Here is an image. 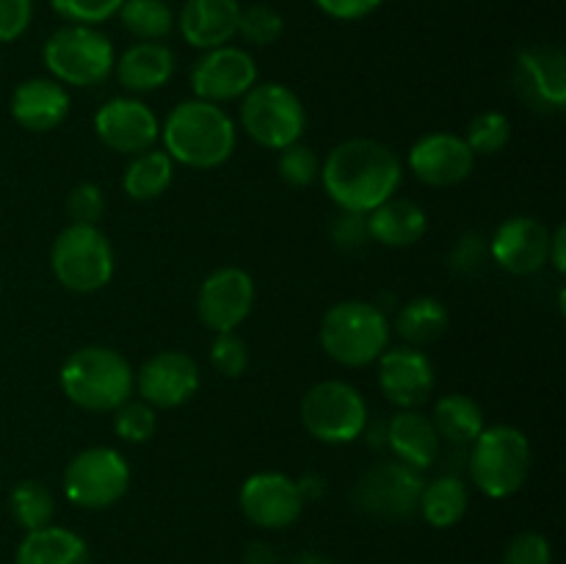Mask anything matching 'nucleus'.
<instances>
[{
	"label": "nucleus",
	"mask_w": 566,
	"mask_h": 564,
	"mask_svg": "<svg viewBox=\"0 0 566 564\" xmlns=\"http://www.w3.org/2000/svg\"><path fill=\"white\" fill-rule=\"evenodd\" d=\"M276 171L282 180L293 188H310L321 177V158L313 147L296 142L291 147L280 149L276 158Z\"/></svg>",
	"instance_id": "c9c22d12"
},
{
	"label": "nucleus",
	"mask_w": 566,
	"mask_h": 564,
	"mask_svg": "<svg viewBox=\"0 0 566 564\" xmlns=\"http://www.w3.org/2000/svg\"><path fill=\"white\" fill-rule=\"evenodd\" d=\"M122 0H50V9L70 25H103L119 14Z\"/></svg>",
	"instance_id": "4c0bfd02"
},
{
	"label": "nucleus",
	"mask_w": 566,
	"mask_h": 564,
	"mask_svg": "<svg viewBox=\"0 0 566 564\" xmlns=\"http://www.w3.org/2000/svg\"><path fill=\"white\" fill-rule=\"evenodd\" d=\"M365 216H368L370 241L390 249L415 247L426 236V230H429L426 210L418 202L403 197H390Z\"/></svg>",
	"instance_id": "393cba45"
},
{
	"label": "nucleus",
	"mask_w": 566,
	"mask_h": 564,
	"mask_svg": "<svg viewBox=\"0 0 566 564\" xmlns=\"http://www.w3.org/2000/svg\"><path fill=\"white\" fill-rule=\"evenodd\" d=\"M429 418L440 440L451 442V446H470L484 431V409L464 393H448V396L437 398L434 412Z\"/></svg>",
	"instance_id": "bb28decb"
},
{
	"label": "nucleus",
	"mask_w": 566,
	"mask_h": 564,
	"mask_svg": "<svg viewBox=\"0 0 566 564\" xmlns=\"http://www.w3.org/2000/svg\"><path fill=\"white\" fill-rule=\"evenodd\" d=\"M470 506V492L459 476L446 473L437 476V479L423 481V490H420L418 512L423 514V520L434 529H451L459 520L468 514Z\"/></svg>",
	"instance_id": "cd10ccee"
},
{
	"label": "nucleus",
	"mask_w": 566,
	"mask_h": 564,
	"mask_svg": "<svg viewBox=\"0 0 566 564\" xmlns=\"http://www.w3.org/2000/svg\"><path fill=\"white\" fill-rule=\"evenodd\" d=\"M50 269L66 291H103L116 269L114 247L97 224H70L50 247Z\"/></svg>",
	"instance_id": "0eeeda50"
},
{
	"label": "nucleus",
	"mask_w": 566,
	"mask_h": 564,
	"mask_svg": "<svg viewBox=\"0 0 566 564\" xmlns=\"http://www.w3.org/2000/svg\"><path fill=\"white\" fill-rule=\"evenodd\" d=\"M241 100V127L254 144L280 153L302 142L307 111L291 86L276 81L254 83Z\"/></svg>",
	"instance_id": "6e6552de"
},
{
	"label": "nucleus",
	"mask_w": 566,
	"mask_h": 564,
	"mask_svg": "<svg viewBox=\"0 0 566 564\" xmlns=\"http://www.w3.org/2000/svg\"><path fill=\"white\" fill-rule=\"evenodd\" d=\"M158 429V415L147 401H133L127 398L125 404L114 409V431L119 440L130 442V446H142Z\"/></svg>",
	"instance_id": "72a5a7b5"
},
{
	"label": "nucleus",
	"mask_w": 566,
	"mask_h": 564,
	"mask_svg": "<svg viewBox=\"0 0 566 564\" xmlns=\"http://www.w3.org/2000/svg\"><path fill=\"white\" fill-rule=\"evenodd\" d=\"M116 17L138 42H160V39L169 36L177 20L166 0H122Z\"/></svg>",
	"instance_id": "2f4dec72"
},
{
	"label": "nucleus",
	"mask_w": 566,
	"mask_h": 564,
	"mask_svg": "<svg viewBox=\"0 0 566 564\" xmlns=\"http://www.w3.org/2000/svg\"><path fill=\"white\" fill-rule=\"evenodd\" d=\"M434 363L423 348L387 346L379 357V390L392 407L418 409L434 393Z\"/></svg>",
	"instance_id": "a211bd4d"
},
{
	"label": "nucleus",
	"mask_w": 566,
	"mask_h": 564,
	"mask_svg": "<svg viewBox=\"0 0 566 564\" xmlns=\"http://www.w3.org/2000/svg\"><path fill=\"white\" fill-rule=\"evenodd\" d=\"M241 3L238 0H186L177 14V28L186 44L213 50L235 39Z\"/></svg>",
	"instance_id": "412c9836"
},
{
	"label": "nucleus",
	"mask_w": 566,
	"mask_h": 564,
	"mask_svg": "<svg viewBox=\"0 0 566 564\" xmlns=\"http://www.w3.org/2000/svg\"><path fill=\"white\" fill-rule=\"evenodd\" d=\"M514 88L539 114L566 108V53L556 44H531L514 61Z\"/></svg>",
	"instance_id": "ddd939ff"
},
{
	"label": "nucleus",
	"mask_w": 566,
	"mask_h": 564,
	"mask_svg": "<svg viewBox=\"0 0 566 564\" xmlns=\"http://www.w3.org/2000/svg\"><path fill=\"white\" fill-rule=\"evenodd\" d=\"M175 53L164 42H136L116 55L114 75L125 92L149 94L164 88L175 75Z\"/></svg>",
	"instance_id": "5701e85b"
},
{
	"label": "nucleus",
	"mask_w": 566,
	"mask_h": 564,
	"mask_svg": "<svg viewBox=\"0 0 566 564\" xmlns=\"http://www.w3.org/2000/svg\"><path fill=\"white\" fill-rule=\"evenodd\" d=\"M70 114V94L53 77H28L11 94V116L31 133L55 130Z\"/></svg>",
	"instance_id": "4be33fe9"
},
{
	"label": "nucleus",
	"mask_w": 566,
	"mask_h": 564,
	"mask_svg": "<svg viewBox=\"0 0 566 564\" xmlns=\"http://www.w3.org/2000/svg\"><path fill=\"white\" fill-rule=\"evenodd\" d=\"M302 426L326 446H346L363 437L368 404L363 393L343 379H324L302 396Z\"/></svg>",
	"instance_id": "1a4fd4ad"
},
{
	"label": "nucleus",
	"mask_w": 566,
	"mask_h": 564,
	"mask_svg": "<svg viewBox=\"0 0 566 564\" xmlns=\"http://www.w3.org/2000/svg\"><path fill=\"white\" fill-rule=\"evenodd\" d=\"M285 31V20L280 11L269 3H254L249 9H241V20H238V33L247 39L254 48H269Z\"/></svg>",
	"instance_id": "f704fd0d"
},
{
	"label": "nucleus",
	"mask_w": 566,
	"mask_h": 564,
	"mask_svg": "<svg viewBox=\"0 0 566 564\" xmlns=\"http://www.w3.org/2000/svg\"><path fill=\"white\" fill-rule=\"evenodd\" d=\"M407 164L423 186L453 188L468 180L475 166V155L462 136L437 130L426 133L412 144Z\"/></svg>",
	"instance_id": "6ab92c4d"
},
{
	"label": "nucleus",
	"mask_w": 566,
	"mask_h": 564,
	"mask_svg": "<svg viewBox=\"0 0 566 564\" xmlns=\"http://www.w3.org/2000/svg\"><path fill=\"white\" fill-rule=\"evenodd\" d=\"M44 66L61 86L88 88L114 72L116 50L103 31L92 25H61L42 48Z\"/></svg>",
	"instance_id": "423d86ee"
},
{
	"label": "nucleus",
	"mask_w": 566,
	"mask_h": 564,
	"mask_svg": "<svg viewBox=\"0 0 566 564\" xmlns=\"http://www.w3.org/2000/svg\"><path fill=\"white\" fill-rule=\"evenodd\" d=\"M423 473L398 459H385L365 470L352 492L354 506L374 520H407L418 512Z\"/></svg>",
	"instance_id": "9b49d317"
},
{
	"label": "nucleus",
	"mask_w": 566,
	"mask_h": 564,
	"mask_svg": "<svg viewBox=\"0 0 566 564\" xmlns=\"http://www.w3.org/2000/svg\"><path fill=\"white\" fill-rule=\"evenodd\" d=\"M94 133L108 149L133 158L160 142V122L138 97H114L94 114Z\"/></svg>",
	"instance_id": "f3484780"
},
{
	"label": "nucleus",
	"mask_w": 566,
	"mask_h": 564,
	"mask_svg": "<svg viewBox=\"0 0 566 564\" xmlns=\"http://www.w3.org/2000/svg\"><path fill=\"white\" fill-rule=\"evenodd\" d=\"M59 385L86 412H114L136 390V370L111 346H83L64 359Z\"/></svg>",
	"instance_id": "7ed1b4c3"
},
{
	"label": "nucleus",
	"mask_w": 566,
	"mask_h": 564,
	"mask_svg": "<svg viewBox=\"0 0 566 564\" xmlns=\"http://www.w3.org/2000/svg\"><path fill=\"white\" fill-rule=\"evenodd\" d=\"M321 348L346 368H365L376 363L390 346V318L385 310L363 299L332 304L321 318Z\"/></svg>",
	"instance_id": "39448f33"
},
{
	"label": "nucleus",
	"mask_w": 566,
	"mask_h": 564,
	"mask_svg": "<svg viewBox=\"0 0 566 564\" xmlns=\"http://www.w3.org/2000/svg\"><path fill=\"white\" fill-rule=\"evenodd\" d=\"M326 17L332 20H343V22H354V20H365L374 11H379L385 6V0H313Z\"/></svg>",
	"instance_id": "c03bdc74"
},
{
	"label": "nucleus",
	"mask_w": 566,
	"mask_h": 564,
	"mask_svg": "<svg viewBox=\"0 0 566 564\" xmlns=\"http://www.w3.org/2000/svg\"><path fill=\"white\" fill-rule=\"evenodd\" d=\"M332 241H335L337 249H343V252H359V249L368 247V216L340 210V216L332 221Z\"/></svg>",
	"instance_id": "a19ab883"
},
{
	"label": "nucleus",
	"mask_w": 566,
	"mask_h": 564,
	"mask_svg": "<svg viewBox=\"0 0 566 564\" xmlns=\"http://www.w3.org/2000/svg\"><path fill=\"white\" fill-rule=\"evenodd\" d=\"M9 509L11 518L22 531H39L44 525H53L55 495L44 481L22 479L11 490Z\"/></svg>",
	"instance_id": "7c9ffc66"
},
{
	"label": "nucleus",
	"mask_w": 566,
	"mask_h": 564,
	"mask_svg": "<svg viewBox=\"0 0 566 564\" xmlns=\"http://www.w3.org/2000/svg\"><path fill=\"white\" fill-rule=\"evenodd\" d=\"M171 180H175V160L164 149L153 147L147 153L133 155L122 177V188L136 202H153L171 186Z\"/></svg>",
	"instance_id": "c756f323"
},
{
	"label": "nucleus",
	"mask_w": 566,
	"mask_h": 564,
	"mask_svg": "<svg viewBox=\"0 0 566 564\" xmlns=\"http://www.w3.org/2000/svg\"><path fill=\"white\" fill-rule=\"evenodd\" d=\"M130 490V464L116 448L92 446L66 462L64 495L81 509H108Z\"/></svg>",
	"instance_id": "9d476101"
},
{
	"label": "nucleus",
	"mask_w": 566,
	"mask_h": 564,
	"mask_svg": "<svg viewBox=\"0 0 566 564\" xmlns=\"http://www.w3.org/2000/svg\"><path fill=\"white\" fill-rule=\"evenodd\" d=\"M243 564H280V556H276V551L269 542L254 540L243 551Z\"/></svg>",
	"instance_id": "49530a36"
},
{
	"label": "nucleus",
	"mask_w": 566,
	"mask_h": 564,
	"mask_svg": "<svg viewBox=\"0 0 566 564\" xmlns=\"http://www.w3.org/2000/svg\"><path fill=\"white\" fill-rule=\"evenodd\" d=\"M448 324H451L448 307L434 296L409 299V302L398 310L396 318L398 335L407 341V346L415 348H426L431 346V343L440 341L448 332Z\"/></svg>",
	"instance_id": "c85d7f7f"
},
{
	"label": "nucleus",
	"mask_w": 566,
	"mask_h": 564,
	"mask_svg": "<svg viewBox=\"0 0 566 564\" xmlns=\"http://www.w3.org/2000/svg\"><path fill=\"white\" fill-rule=\"evenodd\" d=\"M287 564H337V562H335V558L324 556V553L304 551V553H296V556H293Z\"/></svg>",
	"instance_id": "de8ad7c7"
},
{
	"label": "nucleus",
	"mask_w": 566,
	"mask_h": 564,
	"mask_svg": "<svg viewBox=\"0 0 566 564\" xmlns=\"http://www.w3.org/2000/svg\"><path fill=\"white\" fill-rule=\"evenodd\" d=\"M486 258H490V243L484 241V236L468 232L451 249V269L459 271V274H475V271L484 269Z\"/></svg>",
	"instance_id": "79ce46f5"
},
{
	"label": "nucleus",
	"mask_w": 566,
	"mask_h": 564,
	"mask_svg": "<svg viewBox=\"0 0 566 564\" xmlns=\"http://www.w3.org/2000/svg\"><path fill=\"white\" fill-rule=\"evenodd\" d=\"M160 144L175 164L216 169L232 158L238 130L232 116L208 100H182L160 122Z\"/></svg>",
	"instance_id": "f03ea898"
},
{
	"label": "nucleus",
	"mask_w": 566,
	"mask_h": 564,
	"mask_svg": "<svg viewBox=\"0 0 566 564\" xmlns=\"http://www.w3.org/2000/svg\"><path fill=\"white\" fill-rule=\"evenodd\" d=\"M547 263L558 271V274H566V227L558 224L556 230L551 232V252H547Z\"/></svg>",
	"instance_id": "a18cd8bd"
},
{
	"label": "nucleus",
	"mask_w": 566,
	"mask_h": 564,
	"mask_svg": "<svg viewBox=\"0 0 566 564\" xmlns=\"http://www.w3.org/2000/svg\"><path fill=\"white\" fill-rule=\"evenodd\" d=\"M254 307V280L247 269L224 265L205 276L197 293V315L213 335L235 332Z\"/></svg>",
	"instance_id": "2eb2a0df"
},
{
	"label": "nucleus",
	"mask_w": 566,
	"mask_h": 564,
	"mask_svg": "<svg viewBox=\"0 0 566 564\" xmlns=\"http://www.w3.org/2000/svg\"><path fill=\"white\" fill-rule=\"evenodd\" d=\"M33 0H0V44L17 42L31 28Z\"/></svg>",
	"instance_id": "37998d69"
},
{
	"label": "nucleus",
	"mask_w": 566,
	"mask_h": 564,
	"mask_svg": "<svg viewBox=\"0 0 566 564\" xmlns=\"http://www.w3.org/2000/svg\"><path fill=\"white\" fill-rule=\"evenodd\" d=\"M468 147L473 149V155H497L509 147L512 142V122L501 111H481L479 116H473L468 125V136H464Z\"/></svg>",
	"instance_id": "473e14b6"
},
{
	"label": "nucleus",
	"mask_w": 566,
	"mask_h": 564,
	"mask_svg": "<svg viewBox=\"0 0 566 564\" xmlns=\"http://www.w3.org/2000/svg\"><path fill=\"white\" fill-rule=\"evenodd\" d=\"M468 448L470 479L486 498L503 501L523 490L534 462L531 440L523 429L509 424L484 426Z\"/></svg>",
	"instance_id": "20e7f679"
},
{
	"label": "nucleus",
	"mask_w": 566,
	"mask_h": 564,
	"mask_svg": "<svg viewBox=\"0 0 566 564\" xmlns=\"http://www.w3.org/2000/svg\"><path fill=\"white\" fill-rule=\"evenodd\" d=\"M318 180L340 210L370 213L396 197L403 180V166L396 149L379 138H346L329 149L321 164Z\"/></svg>",
	"instance_id": "f257e3e1"
},
{
	"label": "nucleus",
	"mask_w": 566,
	"mask_h": 564,
	"mask_svg": "<svg viewBox=\"0 0 566 564\" xmlns=\"http://www.w3.org/2000/svg\"><path fill=\"white\" fill-rule=\"evenodd\" d=\"M387 446L398 462L423 473L440 457L442 440L429 415L420 409H398L387 424Z\"/></svg>",
	"instance_id": "b1692460"
},
{
	"label": "nucleus",
	"mask_w": 566,
	"mask_h": 564,
	"mask_svg": "<svg viewBox=\"0 0 566 564\" xmlns=\"http://www.w3.org/2000/svg\"><path fill=\"white\" fill-rule=\"evenodd\" d=\"M551 230L536 216H512L490 238V260L514 276H531L547 265Z\"/></svg>",
	"instance_id": "aec40b11"
},
{
	"label": "nucleus",
	"mask_w": 566,
	"mask_h": 564,
	"mask_svg": "<svg viewBox=\"0 0 566 564\" xmlns=\"http://www.w3.org/2000/svg\"><path fill=\"white\" fill-rule=\"evenodd\" d=\"M72 224H99L105 213V194L97 182H77L66 197Z\"/></svg>",
	"instance_id": "ea45409f"
},
{
	"label": "nucleus",
	"mask_w": 566,
	"mask_h": 564,
	"mask_svg": "<svg viewBox=\"0 0 566 564\" xmlns=\"http://www.w3.org/2000/svg\"><path fill=\"white\" fill-rule=\"evenodd\" d=\"M14 564H92L86 540L64 525L25 531Z\"/></svg>",
	"instance_id": "a878e982"
},
{
	"label": "nucleus",
	"mask_w": 566,
	"mask_h": 564,
	"mask_svg": "<svg viewBox=\"0 0 566 564\" xmlns=\"http://www.w3.org/2000/svg\"><path fill=\"white\" fill-rule=\"evenodd\" d=\"M503 564H553V545L539 531H520L503 551Z\"/></svg>",
	"instance_id": "58836bf2"
},
{
	"label": "nucleus",
	"mask_w": 566,
	"mask_h": 564,
	"mask_svg": "<svg viewBox=\"0 0 566 564\" xmlns=\"http://www.w3.org/2000/svg\"><path fill=\"white\" fill-rule=\"evenodd\" d=\"M254 83H258V61L249 50L235 44L202 50L191 66V88L197 100L216 105L243 97Z\"/></svg>",
	"instance_id": "4468645a"
},
{
	"label": "nucleus",
	"mask_w": 566,
	"mask_h": 564,
	"mask_svg": "<svg viewBox=\"0 0 566 564\" xmlns=\"http://www.w3.org/2000/svg\"><path fill=\"white\" fill-rule=\"evenodd\" d=\"M199 385H202V376H199L197 359L180 348H164L136 370L138 396L153 409L182 407L197 396Z\"/></svg>",
	"instance_id": "dca6fc26"
},
{
	"label": "nucleus",
	"mask_w": 566,
	"mask_h": 564,
	"mask_svg": "<svg viewBox=\"0 0 566 564\" xmlns=\"http://www.w3.org/2000/svg\"><path fill=\"white\" fill-rule=\"evenodd\" d=\"M249 346L238 332H219L210 343V363L227 379H238L249 368Z\"/></svg>",
	"instance_id": "e433bc0d"
},
{
	"label": "nucleus",
	"mask_w": 566,
	"mask_h": 564,
	"mask_svg": "<svg viewBox=\"0 0 566 564\" xmlns=\"http://www.w3.org/2000/svg\"><path fill=\"white\" fill-rule=\"evenodd\" d=\"M238 503L249 523L265 531H282L291 529L302 518L307 498L296 479H291L287 473H276V470H263L243 481Z\"/></svg>",
	"instance_id": "f8f14e48"
}]
</instances>
